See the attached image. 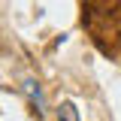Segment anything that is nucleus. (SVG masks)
<instances>
[{
  "label": "nucleus",
  "instance_id": "f257e3e1",
  "mask_svg": "<svg viewBox=\"0 0 121 121\" xmlns=\"http://www.w3.org/2000/svg\"><path fill=\"white\" fill-rule=\"evenodd\" d=\"M24 94H27V100H30V106H33V112L43 118V112H45V97H43V88H39L33 79H27V82H24Z\"/></svg>",
  "mask_w": 121,
  "mask_h": 121
},
{
  "label": "nucleus",
  "instance_id": "f03ea898",
  "mask_svg": "<svg viewBox=\"0 0 121 121\" xmlns=\"http://www.w3.org/2000/svg\"><path fill=\"white\" fill-rule=\"evenodd\" d=\"M58 121H79L76 106H73V103H60V109H58Z\"/></svg>",
  "mask_w": 121,
  "mask_h": 121
}]
</instances>
